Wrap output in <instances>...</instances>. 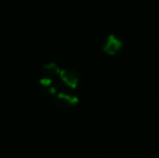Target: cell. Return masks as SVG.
<instances>
[{
	"label": "cell",
	"mask_w": 159,
	"mask_h": 158,
	"mask_svg": "<svg viewBox=\"0 0 159 158\" xmlns=\"http://www.w3.org/2000/svg\"><path fill=\"white\" fill-rule=\"evenodd\" d=\"M59 75L61 76L62 80L67 84L68 87H71V88H75L78 84V81H79V77H78L77 73H75L74 70H60Z\"/></svg>",
	"instance_id": "cell-1"
},
{
	"label": "cell",
	"mask_w": 159,
	"mask_h": 158,
	"mask_svg": "<svg viewBox=\"0 0 159 158\" xmlns=\"http://www.w3.org/2000/svg\"><path fill=\"white\" fill-rule=\"evenodd\" d=\"M108 43H111V46L109 44H105V50H106V52L111 53V54H114V52L119 50V47L121 46L119 40L116 39L113 36H111L108 38Z\"/></svg>",
	"instance_id": "cell-2"
}]
</instances>
